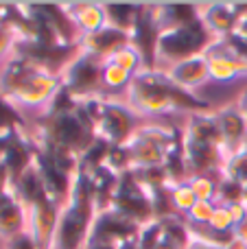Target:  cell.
Returning <instances> with one entry per match:
<instances>
[{
    "instance_id": "4dcf8cb0",
    "label": "cell",
    "mask_w": 247,
    "mask_h": 249,
    "mask_svg": "<svg viewBox=\"0 0 247 249\" xmlns=\"http://www.w3.org/2000/svg\"><path fill=\"white\" fill-rule=\"evenodd\" d=\"M214 208H217V201H197L184 219H186V223L191 228H206L210 223V216H212Z\"/></svg>"
},
{
    "instance_id": "d6a6232c",
    "label": "cell",
    "mask_w": 247,
    "mask_h": 249,
    "mask_svg": "<svg viewBox=\"0 0 247 249\" xmlns=\"http://www.w3.org/2000/svg\"><path fill=\"white\" fill-rule=\"evenodd\" d=\"M162 241H164V236H162V225L158 219L140 228L138 249H158V245H160Z\"/></svg>"
},
{
    "instance_id": "7c38bea8",
    "label": "cell",
    "mask_w": 247,
    "mask_h": 249,
    "mask_svg": "<svg viewBox=\"0 0 247 249\" xmlns=\"http://www.w3.org/2000/svg\"><path fill=\"white\" fill-rule=\"evenodd\" d=\"M214 123L219 127L223 140V149H226L228 160L236 158V155L247 151V123L239 107L234 105H223V107L214 109Z\"/></svg>"
},
{
    "instance_id": "8d00e7d4",
    "label": "cell",
    "mask_w": 247,
    "mask_h": 249,
    "mask_svg": "<svg viewBox=\"0 0 247 249\" xmlns=\"http://www.w3.org/2000/svg\"><path fill=\"white\" fill-rule=\"evenodd\" d=\"M4 193H13V177L9 173V168L0 162V195Z\"/></svg>"
},
{
    "instance_id": "5b68a950",
    "label": "cell",
    "mask_w": 247,
    "mask_h": 249,
    "mask_svg": "<svg viewBox=\"0 0 247 249\" xmlns=\"http://www.w3.org/2000/svg\"><path fill=\"white\" fill-rule=\"evenodd\" d=\"M99 140L109 146H125L142 124V116L125 101V96H92L81 101Z\"/></svg>"
},
{
    "instance_id": "ac0fdd59",
    "label": "cell",
    "mask_w": 247,
    "mask_h": 249,
    "mask_svg": "<svg viewBox=\"0 0 247 249\" xmlns=\"http://www.w3.org/2000/svg\"><path fill=\"white\" fill-rule=\"evenodd\" d=\"M164 72L169 74V79L175 86H179L182 90H188V92H195L197 88L206 86V83L210 81V68H208L206 55L179 61V64L166 68Z\"/></svg>"
},
{
    "instance_id": "5bb4252c",
    "label": "cell",
    "mask_w": 247,
    "mask_h": 249,
    "mask_svg": "<svg viewBox=\"0 0 247 249\" xmlns=\"http://www.w3.org/2000/svg\"><path fill=\"white\" fill-rule=\"evenodd\" d=\"M26 212H29V234L37 241V245L42 249H51L57 221L61 214V206L55 199H46L37 206L26 208Z\"/></svg>"
},
{
    "instance_id": "8992f818",
    "label": "cell",
    "mask_w": 247,
    "mask_h": 249,
    "mask_svg": "<svg viewBox=\"0 0 247 249\" xmlns=\"http://www.w3.org/2000/svg\"><path fill=\"white\" fill-rule=\"evenodd\" d=\"M184 131L156 123H142L129 142L123 149L127 153L129 171L142 168H164L169 151L182 140Z\"/></svg>"
},
{
    "instance_id": "836d02e7",
    "label": "cell",
    "mask_w": 247,
    "mask_h": 249,
    "mask_svg": "<svg viewBox=\"0 0 247 249\" xmlns=\"http://www.w3.org/2000/svg\"><path fill=\"white\" fill-rule=\"evenodd\" d=\"M16 44H18V35L7 26H0V64H4L16 53Z\"/></svg>"
},
{
    "instance_id": "277c9868",
    "label": "cell",
    "mask_w": 247,
    "mask_h": 249,
    "mask_svg": "<svg viewBox=\"0 0 247 249\" xmlns=\"http://www.w3.org/2000/svg\"><path fill=\"white\" fill-rule=\"evenodd\" d=\"M214 114V112H212ZM212 114L188 116L184 124V162L188 175H223L228 155Z\"/></svg>"
},
{
    "instance_id": "74e56055",
    "label": "cell",
    "mask_w": 247,
    "mask_h": 249,
    "mask_svg": "<svg viewBox=\"0 0 247 249\" xmlns=\"http://www.w3.org/2000/svg\"><path fill=\"white\" fill-rule=\"evenodd\" d=\"M234 238H239V241H243L245 245H247V216L243 221H239L236 223V228H234Z\"/></svg>"
},
{
    "instance_id": "9c48e42d",
    "label": "cell",
    "mask_w": 247,
    "mask_h": 249,
    "mask_svg": "<svg viewBox=\"0 0 247 249\" xmlns=\"http://www.w3.org/2000/svg\"><path fill=\"white\" fill-rule=\"evenodd\" d=\"M103 59L92 57L79 51V55L61 72V88L74 96L77 101L105 96L103 92Z\"/></svg>"
},
{
    "instance_id": "f1b7e54d",
    "label": "cell",
    "mask_w": 247,
    "mask_h": 249,
    "mask_svg": "<svg viewBox=\"0 0 247 249\" xmlns=\"http://www.w3.org/2000/svg\"><path fill=\"white\" fill-rule=\"evenodd\" d=\"M171 197H173V206H175V210H177L179 216H186L188 212L193 210V206L199 201V199H197V195L193 193V188H191V184H188V181L175 184L173 190H171Z\"/></svg>"
},
{
    "instance_id": "ba28073f",
    "label": "cell",
    "mask_w": 247,
    "mask_h": 249,
    "mask_svg": "<svg viewBox=\"0 0 247 249\" xmlns=\"http://www.w3.org/2000/svg\"><path fill=\"white\" fill-rule=\"evenodd\" d=\"M109 210H114L123 219L131 221V223L140 225V228L156 221V210H153L151 197H149V193L140 184V179L136 177L134 171L121 173V181H118V188L114 193Z\"/></svg>"
},
{
    "instance_id": "7bdbcfd3",
    "label": "cell",
    "mask_w": 247,
    "mask_h": 249,
    "mask_svg": "<svg viewBox=\"0 0 247 249\" xmlns=\"http://www.w3.org/2000/svg\"><path fill=\"white\" fill-rule=\"evenodd\" d=\"M239 35H243V37H247V16L243 18V22L239 24V31H236Z\"/></svg>"
},
{
    "instance_id": "d590c367",
    "label": "cell",
    "mask_w": 247,
    "mask_h": 249,
    "mask_svg": "<svg viewBox=\"0 0 247 249\" xmlns=\"http://www.w3.org/2000/svg\"><path fill=\"white\" fill-rule=\"evenodd\" d=\"M4 249H42V247L37 245V241H35L29 232H24V234H20V236L4 243Z\"/></svg>"
},
{
    "instance_id": "44dd1931",
    "label": "cell",
    "mask_w": 247,
    "mask_h": 249,
    "mask_svg": "<svg viewBox=\"0 0 247 249\" xmlns=\"http://www.w3.org/2000/svg\"><path fill=\"white\" fill-rule=\"evenodd\" d=\"M90 179H92V190H94L96 210L99 212L109 210L114 193H116L118 181H121V173H116L112 166L103 164V166L94 168V171L90 173Z\"/></svg>"
},
{
    "instance_id": "b9f144b4",
    "label": "cell",
    "mask_w": 247,
    "mask_h": 249,
    "mask_svg": "<svg viewBox=\"0 0 247 249\" xmlns=\"http://www.w3.org/2000/svg\"><path fill=\"white\" fill-rule=\"evenodd\" d=\"M13 199V193H4V195H0V210H2L4 206H7L9 201Z\"/></svg>"
},
{
    "instance_id": "8fae6325",
    "label": "cell",
    "mask_w": 247,
    "mask_h": 249,
    "mask_svg": "<svg viewBox=\"0 0 247 249\" xmlns=\"http://www.w3.org/2000/svg\"><path fill=\"white\" fill-rule=\"evenodd\" d=\"M247 16V2H208L199 4V18L206 29L219 39L230 37L239 31V24Z\"/></svg>"
},
{
    "instance_id": "cb8c5ba5",
    "label": "cell",
    "mask_w": 247,
    "mask_h": 249,
    "mask_svg": "<svg viewBox=\"0 0 247 249\" xmlns=\"http://www.w3.org/2000/svg\"><path fill=\"white\" fill-rule=\"evenodd\" d=\"M162 225V236L166 243L175 245L177 249H188V245L193 243V232L191 225L186 223L184 216H169V219H160Z\"/></svg>"
},
{
    "instance_id": "d4e9b609",
    "label": "cell",
    "mask_w": 247,
    "mask_h": 249,
    "mask_svg": "<svg viewBox=\"0 0 247 249\" xmlns=\"http://www.w3.org/2000/svg\"><path fill=\"white\" fill-rule=\"evenodd\" d=\"M131 79L134 74H129L127 70H123L121 66L112 64V61H105L103 64V92L105 96H125L127 88L131 86Z\"/></svg>"
},
{
    "instance_id": "52a82bcc",
    "label": "cell",
    "mask_w": 247,
    "mask_h": 249,
    "mask_svg": "<svg viewBox=\"0 0 247 249\" xmlns=\"http://www.w3.org/2000/svg\"><path fill=\"white\" fill-rule=\"evenodd\" d=\"M217 42L219 37L206 29L201 18L182 29L162 31L158 37V70H166L179 61L206 55Z\"/></svg>"
},
{
    "instance_id": "6da1fadb",
    "label": "cell",
    "mask_w": 247,
    "mask_h": 249,
    "mask_svg": "<svg viewBox=\"0 0 247 249\" xmlns=\"http://www.w3.org/2000/svg\"><path fill=\"white\" fill-rule=\"evenodd\" d=\"M125 101L140 114L147 116H164V114H184V116H201L212 114L210 103L195 96V92L182 90L169 79L164 70H142L131 79V86L125 92Z\"/></svg>"
},
{
    "instance_id": "e0dca14e",
    "label": "cell",
    "mask_w": 247,
    "mask_h": 249,
    "mask_svg": "<svg viewBox=\"0 0 247 249\" xmlns=\"http://www.w3.org/2000/svg\"><path fill=\"white\" fill-rule=\"evenodd\" d=\"M151 11L160 33L171 29H182L199 20V4L193 2H158L151 4Z\"/></svg>"
},
{
    "instance_id": "e575fe53",
    "label": "cell",
    "mask_w": 247,
    "mask_h": 249,
    "mask_svg": "<svg viewBox=\"0 0 247 249\" xmlns=\"http://www.w3.org/2000/svg\"><path fill=\"white\" fill-rule=\"evenodd\" d=\"M223 42H226V46L230 48L239 59H243L247 64V37H243V35H239V33H232L230 37H226Z\"/></svg>"
},
{
    "instance_id": "d6986e66",
    "label": "cell",
    "mask_w": 247,
    "mask_h": 249,
    "mask_svg": "<svg viewBox=\"0 0 247 249\" xmlns=\"http://www.w3.org/2000/svg\"><path fill=\"white\" fill-rule=\"evenodd\" d=\"M64 9L81 37L94 33L101 26L107 24L105 22L103 2H64Z\"/></svg>"
},
{
    "instance_id": "9a60e30c",
    "label": "cell",
    "mask_w": 247,
    "mask_h": 249,
    "mask_svg": "<svg viewBox=\"0 0 247 249\" xmlns=\"http://www.w3.org/2000/svg\"><path fill=\"white\" fill-rule=\"evenodd\" d=\"M125 46H131L129 35L114 29V26H109V24L101 26L99 31H94V33H90V35H83V37L79 39V48H81L83 53H88V55H92V57H99V59H103V61L109 59L112 55H116V53L123 51Z\"/></svg>"
},
{
    "instance_id": "4316f807",
    "label": "cell",
    "mask_w": 247,
    "mask_h": 249,
    "mask_svg": "<svg viewBox=\"0 0 247 249\" xmlns=\"http://www.w3.org/2000/svg\"><path fill=\"white\" fill-rule=\"evenodd\" d=\"M221 177L223 175H195L188 179V184L199 201H217Z\"/></svg>"
},
{
    "instance_id": "7a4b0ae2",
    "label": "cell",
    "mask_w": 247,
    "mask_h": 249,
    "mask_svg": "<svg viewBox=\"0 0 247 249\" xmlns=\"http://www.w3.org/2000/svg\"><path fill=\"white\" fill-rule=\"evenodd\" d=\"M61 90V77L22 55H11L0 64V96L20 112L44 114Z\"/></svg>"
},
{
    "instance_id": "3957f363",
    "label": "cell",
    "mask_w": 247,
    "mask_h": 249,
    "mask_svg": "<svg viewBox=\"0 0 247 249\" xmlns=\"http://www.w3.org/2000/svg\"><path fill=\"white\" fill-rule=\"evenodd\" d=\"M96 214L99 210H96L90 173L79 166L72 179L70 199L61 208L51 249H86Z\"/></svg>"
},
{
    "instance_id": "1f68e13d",
    "label": "cell",
    "mask_w": 247,
    "mask_h": 249,
    "mask_svg": "<svg viewBox=\"0 0 247 249\" xmlns=\"http://www.w3.org/2000/svg\"><path fill=\"white\" fill-rule=\"evenodd\" d=\"M223 175L230 177V179H234L236 184L243 186V190L247 193V151L241 155H236V158H230L226 164V168H223Z\"/></svg>"
},
{
    "instance_id": "f35d334b",
    "label": "cell",
    "mask_w": 247,
    "mask_h": 249,
    "mask_svg": "<svg viewBox=\"0 0 247 249\" xmlns=\"http://www.w3.org/2000/svg\"><path fill=\"white\" fill-rule=\"evenodd\" d=\"M236 107H239V112L243 114L245 123H247V90H243L239 94V99H236Z\"/></svg>"
},
{
    "instance_id": "30bf717a",
    "label": "cell",
    "mask_w": 247,
    "mask_h": 249,
    "mask_svg": "<svg viewBox=\"0 0 247 249\" xmlns=\"http://www.w3.org/2000/svg\"><path fill=\"white\" fill-rule=\"evenodd\" d=\"M138 234H140V225L123 219L114 210H103L96 214L88 243H99V245L121 249L129 245V243H138Z\"/></svg>"
},
{
    "instance_id": "ffe728a7",
    "label": "cell",
    "mask_w": 247,
    "mask_h": 249,
    "mask_svg": "<svg viewBox=\"0 0 247 249\" xmlns=\"http://www.w3.org/2000/svg\"><path fill=\"white\" fill-rule=\"evenodd\" d=\"M144 2H103L105 22L129 35L144 13Z\"/></svg>"
},
{
    "instance_id": "2e32d148",
    "label": "cell",
    "mask_w": 247,
    "mask_h": 249,
    "mask_svg": "<svg viewBox=\"0 0 247 249\" xmlns=\"http://www.w3.org/2000/svg\"><path fill=\"white\" fill-rule=\"evenodd\" d=\"M206 59H208V68H210V81L228 83V81H234V79L247 74V64L243 59H239V57L226 46L223 39H219V42L206 53Z\"/></svg>"
},
{
    "instance_id": "7402d4cb",
    "label": "cell",
    "mask_w": 247,
    "mask_h": 249,
    "mask_svg": "<svg viewBox=\"0 0 247 249\" xmlns=\"http://www.w3.org/2000/svg\"><path fill=\"white\" fill-rule=\"evenodd\" d=\"M13 195H16V199L24 208L37 206V203L46 201V199H53L51 195H48V190H46V186H44L35 164H33V168H29V171L13 184Z\"/></svg>"
},
{
    "instance_id": "83f0119b",
    "label": "cell",
    "mask_w": 247,
    "mask_h": 249,
    "mask_svg": "<svg viewBox=\"0 0 247 249\" xmlns=\"http://www.w3.org/2000/svg\"><path fill=\"white\" fill-rule=\"evenodd\" d=\"M105 61H112V64H116V66H121L123 70H127L129 74H138V72H142L144 70V64H142V57H140V53L136 51L134 46H125L123 51H118L116 55H112L109 59H105Z\"/></svg>"
},
{
    "instance_id": "60d3db41",
    "label": "cell",
    "mask_w": 247,
    "mask_h": 249,
    "mask_svg": "<svg viewBox=\"0 0 247 249\" xmlns=\"http://www.w3.org/2000/svg\"><path fill=\"white\" fill-rule=\"evenodd\" d=\"M11 133H0V162H2L4 151H7V146H9V138H11Z\"/></svg>"
},
{
    "instance_id": "4fadbf2b",
    "label": "cell",
    "mask_w": 247,
    "mask_h": 249,
    "mask_svg": "<svg viewBox=\"0 0 247 249\" xmlns=\"http://www.w3.org/2000/svg\"><path fill=\"white\" fill-rule=\"evenodd\" d=\"M158 37H160V29L156 24L151 4H147L136 29L129 33V42L142 57L144 70H158Z\"/></svg>"
},
{
    "instance_id": "ee69618b",
    "label": "cell",
    "mask_w": 247,
    "mask_h": 249,
    "mask_svg": "<svg viewBox=\"0 0 247 249\" xmlns=\"http://www.w3.org/2000/svg\"><path fill=\"white\" fill-rule=\"evenodd\" d=\"M158 249H177L175 245H171V243H166V241H162L160 245H158Z\"/></svg>"
},
{
    "instance_id": "484cf974",
    "label": "cell",
    "mask_w": 247,
    "mask_h": 249,
    "mask_svg": "<svg viewBox=\"0 0 247 249\" xmlns=\"http://www.w3.org/2000/svg\"><path fill=\"white\" fill-rule=\"evenodd\" d=\"M206 228H208L212 234H217V236L230 238V236H234L236 219H234V214H232L230 208H228V206H221V203H217V208H214L212 216H210V223L206 225Z\"/></svg>"
},
{
    "instance_id": "f546056e",
    "label": "cell",
    "mask_w": 247,
    "mask_h": 249,
    "mask_svg": "<svg viewBox=\"0 0 247 249\" xmlns=\"http://www.w3.org/2000/svg\"><path fill=\"white\" fill-rule=\"evenodd\" d=\"M245 190L241 184H236L234 179L223 175L221 184H219V195H217V203L221 206H234V203H243L245 201Z\"/></svg>"
},
{
    "instance_id": "ab89813d",
    "label": "cell",
    "mask_w": 247,
    "mask_h": 249,
    "mask_svg": "<svg viewBox=\"0 0 247 249\" xmlns=\"http://www.w3.org/2000/svg\"><path fill=\"white\" fill-rule=\"evenodd\" d=\"M188 249H223V247L212 245V243H206V241H199V238H193V243L188 245Z\"/></svg>"
},
{
    "instance_id": "603a6c76",
    "label": "cell",
    "mask_w": 247,
    "mask_h": 249,
    "mask_svg": "<svg viewBox=\"0 0 247 249\" xmlns=\"http://www.w3.org/2000/svg\"><path fill=\"white\" fill-rule=\"evenodd\" d=\"M24 232H29V212L13 195L11 201L0 210V241L7 243Z\"/></svg>"
}]
</instances>
